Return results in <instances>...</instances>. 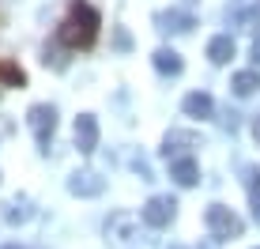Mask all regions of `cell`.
Wrapping results in <instances>:
<instances>
[{"label": "cell", "instance_id": "8fae6325", "mask_svg": "<svg viewBox=\"0 0 260 249\" xmlns=\"http://www.w3.org/2000/svg\"><path fill=\"white\" fill-rule=\"evenodd\" d=\"M151 65H155V72H162V76H181V68H185V60H181V53H174V49H155V57H151Z\"/></svg>", "mask_w": 260, "mask_h": 249}, {"label": "cell", "instance_id": "5bb4252c", "mask_svg": "<svg viewBox=\"0 0 260 249\" xmlns=\"http://www.w3.org/2000/svg\"><path fill=\"white\" fill-rule=\"evenodd\" d=\"M230 57H234V38H230V34H219V38L208 42V60L211 65H230Z\"/></svg>", "mask_w": 260, "mask_h": 249}, {"label": "cell", "instance_id": "ac0fdd59", "mask_svg": "<svg viewBox=\"0 0 260 249\" xmlns=\"http://www.w3.org/2000/svg\"><path fill=\"white\" fill-rule=\"evenodd\" d=\"M113 46H117V49H132V38H128V30H117V34H113Z\"/></svg>", "mask_w": 260, "mask_h": 249}, {"label": "cell", "instance_id": "d6986e66", "mask_svg": "<svg viewBox=\"0 0 260 249\" xmlns=\"http://www.w3.org/2000/svg\"><path fill=\"white\" fill-rule=\"evenodd\" d=\"M249 204H253V219L260 223V189H253V197H249Z\"/></svg>", "mask_w": 260, "mask_h": 249}, {"label": "cell", "instance_id": "5b68a950", "mask_svg": "<svg viewBox=\"0 0 260 249\" xmlns=\"http://www.w3.org/2000/svg\"><path fill=\"white\" fill-rule=\"evenodd\" d=\"M76 147L83 151V155H91L98 147V121L94 113H79L76 117Z\"/></svg>", "mask_w": 260, "mask_h": 249}, {"label": "cell", "instance_id": "7402d4cb", "mask_svg": "<svg viewBox=\"0 0 260 249\" xmlns=\"http://www.w3.org/2000/svg\"><path fill=\"white\" fill-rule=\"evenodd\" d=\"M196 249H219V245H215V238H211V242H204V245H196Z\"/></svg>", "mask_w": 260, "mask_h": 249}, {"label": "cell", "instance_id": "7c38bea8", "mask_svg": "<svg viewBox=\"0 0 260 249\" xmlns=\"http://www.w3.org/2000/svg\"><path fill=\"white\" fill-rule=\"evenodd\" d=\"M106 234H110L113 242H132V234H136V223H132L128 211H117V215H110V223H106Z\"/></svg>", "mask_w": 260, "mask_h": 249}, {"label": "cell", "instance_id": "6da1fadb", "mask_svg": "<svg viewBox=\"0 0 260 249\" xmlns=\"http://www.w3.org/2000/svg\"><path fill=\"white\" fill-rule=\"evenodd\" d=\"M98 26H102V19H98V12L87 0H76V4L68 8L64 23H60L57 38L64 42L68 49H91L94 38H98Z\"/></svg>", "mask_w": 260, "mask_h": 249}, {"label": "cell", "instance_id": "44dd1931", "mask_svg": "<svg viewBox=\"0 0 260 249\" xmlns=\"http://www.w3.org/2000/svg\"><path fill=\"white\" fill-rule=\"evenodd\" d=\"M253 140H256V144H260V117L253 121Z\"/></svg>", "mask_w": 260, "mask_h": 249}, {"label": "cell", "instance_id": "ba28073f", "mask_svg": "<svg viewBox=\"0 0 260 249\" xmlns=\"http://www.w3.org/2000/svg\"><path fill=\"white\" fill-rule=\"evenodd\" d=\"M155 23H158V30H162V34H189L196 26V19L189 12H177V8H174V12H158Z\"/></svg>", "mask_w": 260, "mask_h": 249}, {"label": "cell", "instance_id": "30bf717a", "mask_svg": "<svg viewBox=\"0 0 260 249\" xmlns=\"http://www.w3.org/2000/svg\"><path fill=\"white\" fill-rule=\"evenodd\" d=\"M181 110H185V117L204 121V117H211V113H215V102H211V95H208V91H192V95H185Z\"/></svg>", "mask_w": 260, "mask_h": 249}, {"label": "cell", "instance_id": "277c9868", "mask_svg": "<svg viewBox=\"0 0 260 249\" xmlns=\"http://www.w3.org/2000/svg\"><path fill=\"white\" fill-rule=\"evenodd\" d=\"M140 215H143V223H147V227L162 230V227L174 223V215H177V200H174V197H151L147 204H143Z\"/></svg>", "mask_w": 260, "mask_h": 249}, {"label": "cell", "instance_id": "7a4b0ae2", "mask_svg": "<svg viewBox=\"0 0 260 249\" xmlns=\"http://www.w3.org/2000/svg\"><path fill=\"white\" fill-rule=\"evenodd\" d=\"M204 223H208L211 238L215 242H226V238H241V230H245V223L234 215L230 208H222V204H211L208 211H204Z\"/></svg>", "mask_w": 260, "mask_h": 249}, {"label": "cell", "instance_id": "9a60e30c", "mask_svg": "<svg viewBox=\"0 0 260 249\" xmlns=\"http://www.w3.org/2000/svg\"><path fill=\"white\" fill-rule=\"evenodd\" d=\"M230 91H234L238 99L256 95V91H260V72H234V79H230Z\"/></svg>", "mask_w": 260, "mask_h": 249}, {"label": "cell", "instance_id": "ffe728a7", "mask_svg": "<svg viewBox=\"0 0 260 249\" xmlns=\"http://www.w3.org/2000/svg\"><path fill=\"white\" fill-rule=\"evenodd\" d=\"M253 60H256V65H260V38L253 42Z\"/></svg>", "mask_w": 260, "mask_h": 249}, {"label": "cell", "instance_id": "3957f363", "mask_svg": "<svg viewBox=\"0 0 260 249\" xmlns=\"http://www.w3.org/2000/svg\"><path fill=\"white\" fill-rule=\"evenodd\" d=\"M26 124H30V132H34V140H38V147L49 151V140H53V132H57V110H53L49 102L30 106V113H26Z\"/></svg>", "mask_w": 260, "mask_h": 249}, {"label": "cell", "instance_id": "52a82bcc", "mask_svg": "<svg viewBox=\"0 0 260 249\" xmlns=\"http://www.w3.org/2000/svg\"><path fill=\"white\" fill-rule=\"evenodd\" d=\"M192 147H200V136H196V132L170 129V132H166V140H162V155H166V159H177L181 151H192Z\"/></svg>", "mask_w": 260, "mask_h": 249}, {"label": "cell", "instance_id": "e0dca14e", "mask_svg": "<svg viewBox=\"0 0 260 249\" xmlns=\"http://www.w3.org/2000/svg\"><path fill=\"white\" fill-rule=\"evenodd\" d=\"M46 65H53V68H57V72H60V68L68 65V60L60 57V49H46Z\"/></svg>", "mask_w": 260, "mask_h": 249}, {"label": "cell", "instance_id": "2e32d148", "mask_svg": "<svg viewBox=\"0 0 260 249\" xmlns=\"http://www.w3.org/2000/svg\"><path fill=\"white\" fill-rule=\"evenodd\" d=\"M0 79H4L8 87H23V83H26L23 68H15V65H0Z\"/></svg>", "mask_w": 260, "mask_h": 249}, {"label": "cell", "instance_id": "603a6c76", "mask_svg": "<svg viewBox=\"0 0 260 249\" xmlns=\"http://www.w3.org/2000/svg\"><path fill=\"white\" fill-rule=\"evenodd\" d=\"M185 4H189V8H192V4H200V0H185Z\"/></svg>", "mask_w": 260, "mask_h": 249}, {"label": "cell", "instance_id": "4fadbf2b", "mask_svg": "<svg viewBox=\"0 0 260 249\" xmlns=\"http://www.w3.org/2000/svg\"><path fill=\"white\" fill-rule=\"evenodd\" d=\"M30 215H34V208H30V200H26V197H12V200L4 204V223L8 227H19Z\"/></svg>", "mask_w": 260, "mask_h": 249}, {"label": "cell", "instance_id": "9c48e42d", "mask_svg": "<svg viewBox=\"0 0 260 249\" xmlns=\"http://www.w3.org/2000/svg\"><path fill=\"white\" fill-rule=\"evenodd\" d=\"M170 177H174L177 185H196L200 181V170H196V159L192 155H177V159H170Z\"/></svg>", "mask_w": 260, "mask_h": 249}, {"label": "cell", "instance_id": "8992f818", "mask_svg": "<svg viewBox=\"0 0 260 249\" xmlns=\"http://www.w3.org/2000/svg\"><path fill=\"white\" fill-rule=\"evenodd\" d=\"M102 189H106V181L94 170H79V174L68 177V193H72V197H98Z\"/></svg>", "mask_w": 260, "mask_h": 249}]
</instances>
